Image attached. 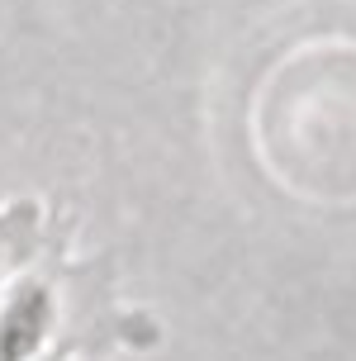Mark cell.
<instances>
[{
    "label": "cell",
    "mask_w": 356,
    "mask_h": 361,
    "mask_svg": "<svg viewBox=\"0 0 356 361\" xmlns=\"http://www.w3.org/2000/svg\"><path fill=\"white\" fill-rule=\"evenodd\" d=\"M34 238H38V204L34 200H19V204L0 209V276H10L24 257L34 252Z\"/></svg>",
    "instance_id": "obj_2"
},
{
    "label": "cell",
    "mask_w": 356,
    "mask_h": 361,
    "mask_svg": "<svg viewBox=\"0 0 356 361\" xmlns=\"http://www.w3.org/2000/svg\"><path fill=\"white\" fill-rule=\"evenodd\" d=\"M57 328V290L38 276H19L0 300V361H38Z\"/></svg>",
    "instance_id": "obj_1"
},
{
    "label": "cell",
    "mask_w": 356,
    "mask_h": 361,
    "mask_svg": "<svg viewBox=\"0 0 356 361\" xmlns=\"http://www.w3.org/2000/svg\"><path fill=\"white\" fill-rule=\"evenodd\" d=\"M38 361H71V352H67V347H48Z\"/></svg>",
    "instance_id": "obj_3"
}]
</instances>
